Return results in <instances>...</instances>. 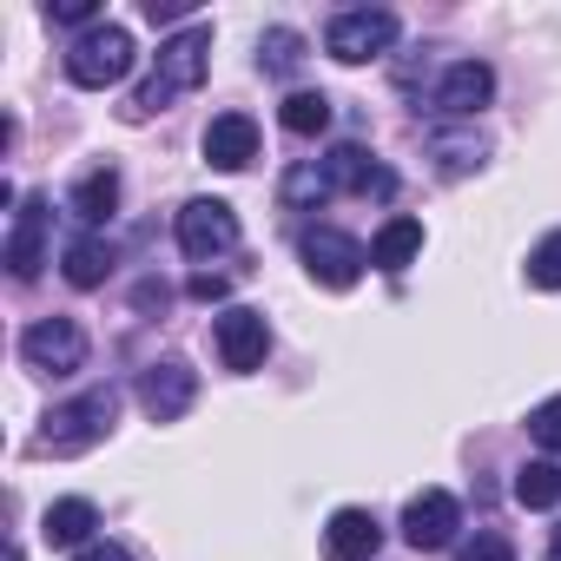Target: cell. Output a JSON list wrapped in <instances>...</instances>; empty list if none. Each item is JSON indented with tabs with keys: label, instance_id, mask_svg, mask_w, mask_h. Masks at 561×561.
Instances as JSON below:
<instances>
[{
	"label": "cell",
	"instance_id": "cell-1",
	"mask_svg": "<svg viewBox=\"0 0 561 561\" xmlns=\"http://www.w3.org/2000/svg\"><path fill=\"white\" fill-rule=\"evenodd\" d=\"M205 60H211V27H185V34H172L165 47H159V60H152V73H146V87L133 93V119H152V113H165L172 100H185L198 80H205Z\"/></svg>",
	"mask_w": 561,
	"mask_h": 561
},
{
	"label": "cell",
	"instance_id": "cell-2",
	"mask_svg": "<svg viewBox=\"0 0 561 561\" xmlns=\"http://www.w3.org/2000/svg\"><path fill=\"white\" fill-rule=\"evenodd\" d=\"M133 60H139V54H133V34L113 27V21H100V27L73 34V47H67V80L106 93V87H119V80L133 73Z\"/></svg>",
	"mask_w": 561,
	"mask_h": 561
},
{
	"label": "cell",
	"instance_id": "cell-3",
	"mask_svg": "<svg viewBox=\"0 0 561 561\" xmlns=\"http://www.w3.org/2000/svg\"><path fill=\"white\" fill-rule=\"evenodd\" d=\"M113 416H119V390H113V383H106V390H87V397L47 410L41 449H47V456H80V449H93V443L113 430Z\"/></svg>",
	"mask_w": 561,
	"mask_h": 561
},
{
	"label": "cell",
	"instance_id": "cell-4",
	"mask_svg": "<svg viewBox=\"0 0 561 561\" xmlns=\"http://www.w3.org/2000/svg\"><path fill=\"white\" fill-rule=\"evenodd\" d=\"M397 47V14L383 8H351L324 27V54L344 60V67H364V60H383Z\"/></svg>",
	"mask_w": 561,
	"mask_h": 561
},
{
	"label": "cell",
	"instance_id": "cell-5",
	"mask_svg": "<svg viewBox=\"0 0 561 561\" xmlns=\"http://www.w3.org/2000/svg\"><path fill=\"white\" fill-rule=\"evenodd\" d=\"M364 264H370V251L351 231H337V225H311L305 231V271L318 277L324 291H351L364 277Z\"/></svg>",
	"mask_w": 561,
	"mask_h": 561
},
{
	"label": "cell",
	"instance_id": "cell-6",
	"mask_svg": "<svg viewBox=\"0 0 561 561\" xmlns=\"http://www.w3.org/2000/svg\"><path fill=\"white\" fill-rule=\"evenodd\" d=\"M211 344H218V364H225V370L251 377V370L271 357V324H264V311H251V305H231V311H218V324H211Z\"/></svg>",
	"mask_w": 561,
	"mask_h": 561
},
{
	"label": "cell",
	"instance_id": "cell-7",
	"mask_svg": "<svg viewBox=\"0 0 561 561\" xmlns=\"http://www.w3.org/2000/svg\"><path fill=\"white\" fill-rule=\"evenodd\" d=\"M238 244V211L225 205V198H185L179 205V251L185 257H218V251H231Z\"/></svg>",
	"mask_w": 561,
	"mask_h": 561
},
{
	"label": "cell",
	"instance_id": "cell-8",
	"mask_svg": "<svg viewBox=\"0 0 561 561\" xmlns=\"http://www.w3.org/2000/svg\"><path fill=\"white\" fill-rule=\"evenodd\" d=\"M21 357H27V370L73 377V370L87 364V331H80L73 318H41V324H27V337H21Z\"/></svg>",
	"mask_w": 561,
	"mask_h": 561
},
{
	"label": "cell",
	"instance_id": "cell-9",
	"mask_svg": "<svg viewBox=\"0 0 561 561\" xmlns=\"http://www.w3.org/2000/svg\"><path fill=\"white\" fill-rule=\"evenodd\" d=\"M456 528H462V502H456L449 489H423V495L403 508V541H410L416 554L449 548V541H456Z\"/></svg>",
	"mask_w": 561,
	"mask_h": 561
},
{
	"label": "cell",
	"instance_id": "cell-10",
	"mask_svg": "<svg viewBox=\"0 0 561 561\" xmlns=\"http://www.w3.org/2000/svg\"><path fill=\"white\" fill-rule=\"evenodd\" d=\"M192 397H198V370L179 364V357H165V364H152V370L139 377V403H146L152 423H179V416L192 410Z\"/></svg>",
	"mask_w": 561,
	"mask_h": 561
},
{
	"label": "cell",
	"instance_id": "cell-11",
	"mask_svg": "<svg viewBox=\"0 0 561 561\" xmlns=\"http://www.w3.org/2000/svg\"><path fill=\"white\" fill-rule=\"evenodd\" d=\"M489 100H495V73L482 60H456L436 87V113H449V119H476Z\"/></svg>",
	"mask_w": 561,
	"mask_h": 561
},
{
	"label": "cell",
	"instance_id": "cell-12",
	"mask_svg": "<svg viewBox=\"0 0 561 561\" xmlns=\"http://www.w3.org/2000/svg\"><path fill=\"white\" fill-rule=\"evenodd\" d=\"M377 548H383V522L370 508H337L324 522V554L331 561H370Z\"/></svg>",
	"mask_w": 561,
	"mask_h": 561
},
{
	"label": "cell",
	"instance_id": "cell-13",
	"mask_svg": "<svg viewBox=\"0 0 561 561\" xmlns=\"http://www.w3.org/2000/svg\"><path fill=\"white\" fill-rule=\"evenodd\" d=\"M324 179H331V192H364V198H370V192L390 198V185H397L364 146H331V152H324Z\"/></svg>",
	"mask_w": 561,
	"mask_h": 561
},
{
	"label": "cell",
	"instance_id": "cell-14",
	"mask_svg": "<svg viewBox=\"0 0 561 561\" xmlns=\"http://www.w3.org/2000/svg\"><path fill=\"white\" fill-rule=\"evenodd\" d=\"M47 198H27L21 211H14V231H8V271L14 277H34L41 264H47Z\"/></svg>",
	"mask_w": 561,
	"mask_h": 561
},
{
	"label": "cell",
	"instance_id": "cell-15",
	"mask_svg": "<svg viewBox=\"0 0 561 561\" xmlns=\"http://www.w3.org/2000/svg\"><path fill=\"white\" fill-rule=\"evenodd\" d=\"M205 159H211L218 172H244V165L257 159V126H251L244 113H218V119L205 126Z\"/></svg>",
	"mask_w": 561,
	"mask_h": 561
},
{
	"label": "cell",
	"instance_id": "cell-16",
	"mask_svg": "<svg viewBox=\"0 0 561 561\" xmlns=\"http://www.w3.org/2000/svg\"><path fill=\"white\" fill-rule=\"evenodd\" d=\"M93 528H100V508H93L87 495H60V502L47 508V522H41V535H47L54 548H93Z\"/></svg>",
	"mask_w": 561,
	"mask_h": 561
},
{
	"label": "cell",
	"instance_id": "cell-17",
	"mask_svg": "<svg viewBox=\"0 0 561 561\" xmlns=\"http://www.w3.org/2000/svg\"><path fill=\"white\" fill-rule=\"evenodd\" d=\"M106 271H113V244H106L100 231H87V238H73V244H67V285H73V291L106 285Z\"/></svg>",
	"mask_w": 561,
	"mask_h": 561
},
{
	"label": "cell",
	"instance_id": "cell-18",
	"mask_svg": "<svg viewBox=\"0 0 561 561\" xmlns=\"http://www.w3.org/2000/svg\"><path fill=\"white\" fill-rule=\"evenodd\" d=\"M416 251H423V225H416V218H390V225L377 231V244H370V264H377V271H410Z\"/></svg>",
	"mask_w": 561,
	"mask_h": 561
},
{
	"label": "cell",
	"instance_id": "cell-19",
	"mask_svg": "<svg viewBox=\"0 0 561 561\" xmlns=\"http://www.w3.org/2000/svg\"><path fill=\"white\" fill-rule=\"evenodd\" d=\"M113 205H119V172H113V165H93V172L73 185V211H80L87 225H106Z\"/></svg>",
	"mask_w": 561,
	"mask_h": 561
},
{
	"label": "cell",
	"instance_id": "cell-20",
	"mask_svg": "<svg viewBox=\"0 0 561 561\" xmlns=\"http://www.w3.org/2000/svg\"><path fill=\"white\" fill-rule=\"evenodd\" d=\"M515 502H522V508H554V502H561V462H554V456L522 462V469H515Z\"/></svg>",
	"mask_w": 561,
	"mask_h": 561
},
{
	"label": "cell",
	"instance_id": "cell-21",
	"mask_svg": "<svg viewBox=\"0 0 561 561\" xmlns=\"http://www.w3.org/2000/svg\"><path fill=\"white\" fill-rule=\"evenodd\" d=\"M277 119H285V133H298V139H318L331 126V100L324 93H291L285 106H277Z\"/></svg>",
	"mask_w": 561,
	"mask_h": 561
},
{
	"label": "cell",
	"instance_id": "cell-22",
	"mask_svg": "<svg viewBox=\"0 0 561 561\" xmlns=\"http://www.w3.org/2000/svg\"><path fill=\"white\" fill-rule=\"evenodd\" d=\"M305 60V41L291 34V27H271L264 41H257V67H271V73H291Z\"/></svg>",
	"mask_w": 561,
	"mask_h": 561
},
{
	"label": "cell",
	"instance_id": "cell-23",
	"mask_svg": "<svg viewBox=\"0 0 561 561\" xmlns=\"http://www.w3.org/2000/svg\"><path fill=\"white\" fill-rule=\"evenodd\" d=\"M528 285H535V291H561V231H548V238L528 251Z\"/></svg>",
	"mask_w": 561,
	"mask_h": 561
},
{
	"label": "cell",
	"instance_id": "cell-24",
	"mask_svg": "<svg viewBox=\"0 0 561 561\" xmlns=\"http://www.w3.org/2000/svg\"><path fill=\"white\" fill-rule=\"evenodd\" d=\"M528 436H535L548 456H561V397H548V403L528 410Z\"/></svg>",
	"mask_w": 561,
	"mask_h": 561
},
{
	"label": "cell",
	"instance_id": "cell-25",
	"mask_svg": "<svg viewBox=\"0 0 561 561\" xmlns=\"http://www.w3.org/2000/svg\"><path fill=\"white\" fill-rule=\"evenodd\" d=\"M456 561H515V541L508 535H495V528H482L476 541H462V554Z\"/></svg>",
	"mask_w": 561,
	"mask_h": 561
},
{
	"label": "cell",
	"instance_id": "cell-26",
	"mask_svg": "<svg viewBox=\"0 0 561 561\" xmlns=\"http://www.w3.org/2000/svg\"><path fill=\"white\" fill-rule=\"evenodd\" d=\"M436 152H443V172H469V165H482V139H430Z\"/></svg>",
	"mask_w": 561,
	"mask_h": 561
},
{
	"label": "cell",
	"instance_id": "cell-27",
	"mask_svg": "<svg viewBox=\"0 0 561 561\" xmlns=\"http://www.w3.org/2000/svg\"><path fill=\"white\" fill-rule=\"evenodd\" d=\"M47 21L80 27V34H87V27H100V21H93V0H60V8H47Z\"/></svg>",
	"mask_w": 561,
	"mask_h": 561
},
{
	"label": "cell",
	"instance_id": "cell-28",
	"mask_svg": "<svg viewBox=\"0 0 561 561\" xmlns=\"http://www.w3.org/2000/svg\"><path fill=\"white\" fill-rule=\"evenodd\" d=\"M73 561H133V554H126L119 541H93V548H80Z\"/></svg>",
	"mask_w": 561,
	"mask_h": 561
},
{
	"label": "cell",
	"instance_id": "cell-29",
	"mask_svg": "<svg viewBox=\"0 0 561 561\" xmlns=\"http://www.w3.org/2000/svg\"><path fill=\"white\" fill-rule=\"evenodd\" d=\"M192 291H198V298H225V277H211V271H198V277H192Z\"/></svg>",
	"mask_w": 561,
	"mask_h": 561
},
{
	"label": "cell",
	"instance_id": "cell-30",
	"mask_svg": "<svg viewBox=\"0 0 561 561\" xmlns=\"http://www.w3.org/2000/svg\"><path fill=\"white\" fill-rule=\"evenodd\" d=\"M541 561H561V522L548 528V554H541Z\"/></svg>",
	"mask_w": 561,
	"mask_h": 561
},
{
	"label": "cell",
	"instance_id": "cell-31",
	"mask_svg": "<svg viewBox=\"0 0 561 561\" xmlns=\"http://www.w3.org/2000/svg\"><path fill=\"white\" fill-rule=\"evenodd\" d=\"M8 561H27V554H21V548H8Z\"/></svg>",
	"mask_w": 561,
	"mask_h": 561
}]
</instances>
